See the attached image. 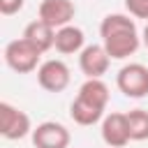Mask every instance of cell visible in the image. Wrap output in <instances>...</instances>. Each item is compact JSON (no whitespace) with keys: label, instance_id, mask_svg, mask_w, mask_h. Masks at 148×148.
Here are the masks:
<instances>
[{"label":"cell","instance_id":"6","mask_svg":"<svg viewBox=\"0 0 148 148\" xmlns=\"http://www.w3.org/2000/svg\"><path fill=\"white\" fill-rule=\"evenodd\" d=\"M72 134L62 123L44 120L32 130V146L35 148H69Z\"/></svg>","mask_w":148,"mask_h":148},{"label":"cell","instance_id":"8","mask_svg":"<svg viewBox=\"0 0 148 148\" xmlns=\"http://www.w3.org/2000/svg\"><path fill=\"white\" fill-rule=\"evenodd\" d=\"M102 139L109 148H125L132 136H130V125H127V113H109L102 120Z\"/></svg>","mask_w":148,"mask_h":148},{"label":"cell","instance_id":"3","mask_svg":"<svg viewBox=\"0 0 148 148\" xmlns=\"http://www.w3.org/2000/svg\"><path fill=\"white\" fill-rule=\"evenodd\" d=\"M0 134L7 141H18V139L32 134L30 116L9 102H0Z\"/></svg>","mask_w":148,"mask_h":148},{"label":"cell","instance_id":"16","mask_svg":"<svg viewBox=\"0 0 148 148\" xmlns=\"http://www.w3.org/2000/svg\"><path fill=\"white\" fill-rule=\"evenodd\" d=\"M25 0H0V14L5 16H12V14H18L23 9Z\"/></svg>","mask_w":148,"mask_h":148},{"label":"cell","instance_id":"13","mask_svg":"<svg viewBox=\"0 0 148 148\" xmlns=\"http://www.w3.org/2000/svg\"><path fill=\"white\" fill-rule=\"evenodd\" d=\"M76 97H83V99L92 102L99 109H106V104H109V86L102 79H86L81 83Z\"/></svg>","mask_w":148,"mask_h":148},{"label":"cell","instance_id":"5","mask_svg":"<svg viewBox=\"0 0 148 148\" xmlns=\"http://www.w3.org/2000/svg\"><path fill=\"white\" fill-rule=\"evenodd\" d=\"M69 67L58 60V58H51V60H44L37 69V83L46 90V92H62L67 86H69Z\"/></svg>","mask_w":148,"mask_h":148},{"label":"cell","instance_id":"10","mask_svg":"<svg viewBox=\"0 0 148 148\" xmlns=\"http://www.w3.org/2000/svg\"><path fill=\"white\" fill-rule=\"evenodd\" d=\"M53 49L62 56H72V53H81L86 49V35L79 25H65L60 30H56V44Z\"/></svg>","mask_w":148,"mask_h":148},{"label":"cell","instance_id":"7","mask_svg":"<svg viewBox=\"0 0 148 148\" xmlns=\"http://www.w3.org/2000/svg\"><path fill=\"white\" fill-rule=\"evenodd\" d=\"M111 65V56L102 44H88L79 53V67L86 74V79H102Z\"/></svg>","mask_w":148,"mask_h":148},{"label":"cell","instance_id":"14","mask_svg":"<svg viewBox=\"0 0 148 148\" xmlns=\"http://www.w3.org/2000/svg\"><path fill=\"white\" fill-rule=\"evenodd\" d=\"M127 125H130L132 141H146L148 139V111L146 109L127 111Z\"/></svg>","mask_w":148,"mask_h":148},{"label":"cell","instance_id":"12","mask_svg":"<svg viewBox=\"0 0 148 148\" xmlns=\"http://www.w3.org/2000/svg\"><path fill=\"white\" fill-rule=\"evenodd\" d=\"M104 111L106 109H99V106H95L92 102H88L83 97H74V102L69 104V116L81 127H88V125H95V123L104 120Z\"/></svg>","mask_w":148,"mask_h":148},{"label":"cell","instance_id":"2","mask_svg":"<svg viewBox=\"0 0 148 148\" xmlns=\"http://www.w3.org/2000/svg\"><path fill=\"white\" fill-rule=\"evenodd\" d=\"M39 58H42V53L23 37L12 39L5 46V62L16 74H30V72L39 69Z\"/></svg>","mask_w":148,"mask_h":148},{"label":"cell","instance_id":"1","mask_svg":"<svg viewBox=\"0 0 148 148\" xmlns=\"http://www.w3.org/2000/svg\"><path fill=\"white\" fill-rule=\"evenodd\" d=\"M99 37L111 60H125L141 46L136 23L130 14H106L99 23Z\"/></svg>","mask_w":148,"mask_h":148},{"label":"cell","instance_id":"17","mask_svg":"<svg viewBox=\"0 0 148 148\" xmlns=\"http://www.w3.org/2000/svg\"><path fill=\"white\" fill-rule=\"evenodd\" d=\"M143 44H146V49H148V23H146V28H143Z\"/></svg>","mask_w":148,"mask_h":148},{"label":"cell","instance_id":"15","mask_svg":"<svg viewBox=\"0 0 148 148\" xmlns=\"http://www.w3.org/2000/svg\"><path fill=\"white\" fill-rule=\"evenodd\" d=\"M125 7L130 12V16L148 21V0H125Z\"/></svg>","mask_w":148,"mask_h":148},{"label":"cell","instance_id":"4","mask_svg":"<svg viewBox=\"0 0 148 148\" xmlns=\"http://www.w3.org/2000/svg\"><path fill=\"white\" fill-rule=\"evenodd\" d=\"M116 86L125 97H146L148 95V67L141 62H130L123 65L120 72L116 74Z\"/></svg>","mask_w":148,"mask_h":148},{"label":"cell","instance_id":"9","mask_svg":"<svg viewBox=\"0 0 148 148\" xmlns=\"http://www.w3.org/2000/svg\"><path fill=\"white\" fill-rule=\"evenodd\" d=\"M76 7L72 0H42L39 5V21L49 23L53 30H60L72 23Z\"/></svg>","mask_w":148,"mask_h":148},{"label":"cell","instance_id":"11","mask_svg":"<svg viewBox=\"0 0 148 148\" xmlns=\"http://www.w3.org/2000/svg\"><path fill=\"white\" fill-rule=\"evenodd\" d=\"M23 39H28L39 53H46L49 49H53V44H56V30L49 25V23H44V21H32V23H28L25 25V30H23V35H21Z\"/></svg>","mask_w":148,"mask_h":148}]
</instances>
